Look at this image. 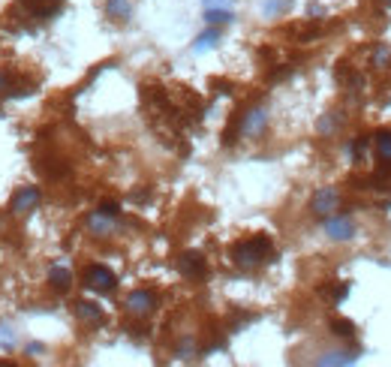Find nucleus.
Instances as JSON below:
<instances>
[{
    "mask_svg": "<svg viewBox=\"0 0 391 367\" xmlns=\"http://www.w3.org/2000/svg\"><path fill=\"white\" fill-rule=\"evenodd\" d=\"M373 67H391V48L385 45V43H380V45H373Z\"/></svg>",
    "mask_w": 391,
    "mask_h": 367,
    "instance_id": "obj_19",
    "label": "nucleus"
},
{
    "mask_svg": "<svg viewBox=\"0 0 391 367\" xmlns=\"http://www.w3.org/2000/svg\"><path fill=\"white\" fill-rule=\"evenodd\" d=\"M48 283H52L57 292H67V289L72 286V274H70L67 265H55V268L48 271Z\"/></svg>",
    "mask_w": 391,
    "mask_h": 367,
    "instance_id": "obj_12",
    "label": "nucleus"
},
{
    "mask_svg": "<svg viewBox=\"0 0 391 367\" xmlns=\"http://www.w3.org/2000/svg\"><path fill=\"white\" fill-rule=\"evenodd\" d=\"M84 286L94 289V292H115L118 277L111 268H106V265H91V268L84 271Z\"/></svg>",
    "mask_w": 391,
    "mask_h": 367,
    "instance_id": "obj_2",
    "label": "nucleus"
},
{
    "mask_svg": "<svg viewBox=\"0 0 391 367\" xmlns=\"http://www.w3.org/2000/svg\"><path fill=\"white\" fill-rule=\"evenodd\" d=\"M368 148H370V138H368V136H358L356 142L349 145V157H352V163H364V157H368Z\"/></svg>",
    "mask_w": 391,
    "mask_h": 367,
    "instance_id": "obj_16",
    "label": "nucleus"
},
{
    "mask_svg": "<svg viewBox=\"0 0 391 367\" xmlns=\"http://www.w3.org/2000/svg\"><path fill=\"white\" fill-rule=\"evenodd\" d=\"M24 352H28V356H40V352H43V344H31Z\"/></svg>",
    "mask_w": 391,
    "mask_h": 367,
    "instance_id": "obj_27",
    "label": "nucleus"
},
{
    "mask_svg": "<svg viewBox=\"0 0 391 367\" xmlns=\"http://www.w3.org/2000/svg\"><path fill=\"white\" fill-rule=\"evenodd\" d=\"M205 4V9H229L232 0H202Z\"/></svg>",
    "mask_w": 391,
    "mask_h": 367,
    "instance_id": "obj_25",
    "label": "nucleus"
},
{
    "mask_svg": "<svg viewBox=\"0 0 391 367\" xmlns=\"http://www.w3.org/2000/svg\"><path fill=\"white\" fill-rule=\"evenodd\" d=\"M382 4H385V6H391V0H382Z\"/></svg>",
    "mask_w": 391,
    "mask_h": 367,
    "instance_id": "obj_28",
    "label": "nucleus"
},
{
    "mask_svg": "<svg viewBox=\"0 0 391 367\" xmlns=\"http://www.w3.org/2000/svg\"><path fill=\"white\" fill-rule=\"evenodd\" d=\"M331 334L337 337H356V322H349V319H331Z\"/></svg>",
    "mask_w": 391,
    "mask_h": 367,
    "instance_id": "obj_18",
    "label": "nucleus"
},
{
    "mask_svg": "<svg viewBox=\"0 0 391 367\" xmlns=\"http://www.w3.org/2000/svg\"><path fill=\"white\" fill-rule=\"evenodd\" d=\"M232 262L238 268H259V265L271 262L274 259V244L268 235H253V238H244L232 247Z\"/></svg>",
    "mask_w": 391,
    "mask_h": 367,
    "instance_id": "obj_1",
    "label": "nucleus"
},
{
    "mask_svg": "<svg viewBox=\"0 0 391 367\" xmlns=\"http://www.w3.org/2000/svg\"><path fill=\"white\" fill-rule=\"evenodd\" d=\"M217 43H220V31H217V28H208L205 33H199V36H196L193 52H196V55H202V52H208V48H214Z\"/></svg>",
    "mask_w": 391,
    "mask_h": 367,
    "instance_id": "obj_13",
    "label": "nucleus"
},
{
    "mask_svg": "<svg viewBox=\"0 0 391 367\" xmlns=\"http://www.w3.org/2000/svg\"><path fill=\"white\" fill-rule=\"evenodd\" d=\"M75 313H79L82 322H91V325L103 322V307L94 305V301H79V305H75Z\"/></svg>",
    "mask_w": 391,
    "mask_h": 367,
    "instance_id": "obj_11",
    "label": "nucleus"
},
{
    "mask_svg": "<svg viewBox=\"0 0 391 367\" xmlns=\"http://www.w3.org/2000/svg\"><path fill=\"white\" fill-rule=\"evenodd\" d=\"M373 150L380 160H391V130H380L373 136Z\"/></svg>",
    "mask_w": 391,
    "mask_h": 367,
    "instance_id": "obj_15",
    "label": "nucleus"
},
{
    "mask_svg": "<svg viewBox=\"0 0 391 367\" xmlns=\"http://www.w3.org/2000/svg\"><path fill=\"white\" fill-rule=\"evenodd\" d=\"M325 235L331 238V241H349V238L356 235V223H352L346 214H331V217H325Z\"/></svg>",
    "mask_w": 391,
    "mask_h": 367,
    "instance_id": "obj_5",
    "label": "nucleus"
},
{
    "mask_svg": "<svg viewBox=\"0 0 391 367\" xmlns=\"http://www.w3.org/2000/svg\"><path fill=\"white\" fill-rule=\"evenodd\" d=\"M289 6H292V0H265V6H262V12L265 16H280V12H286Z\"/></svg>",
    "mask_w": 391,
    "mask_h": 367,
    "instance_id": "obj_20",
    "label": "nucleus"
},
{
    "mask_svg": "<svg viewBox=\"0 0 391 367\" xmlns=\"http://www.w3.org/2000/svg\"><path fill=\"white\" fill-rule=\"evenodd\" d=\"M358 361V352H352V349H343V352H325V356L316 358V364L322 367H340V364H356Z\"/></svg>",
    "mask_w": 391,
    "mask_h": 367,
    "instance_id": "obj_10",
    "label": "nucleus"
},
{
    "mask_svg": "<svg viewBox=\"0 0 391 367\" xmlns=\"http://www.w3.org/2000/svg\"><path fill=\"white\" fill-rule=\"evenodd\" d=\"M232 18H235L232 9H205V21L214 24V28H217V24H229Z\"/></svg>",
    "mask_w": 391,
    "mask_h": 367,
    "instance_id": "obj_17",
    "label": "nucleus"
},
{
    "mask_svg": "<svg viewBox=\"0 0 391 367\" xmlns=\"http://www.w3.org/2000/svg\"><path fill=\"white\" fill-rule=\"evenodd\" d=\"M328 295H331V301H334V305H340V301H343V298L349 295V283H340V286L334 289V292H328Z\"/></svg>",
    "mask_w": 391,
    "mask_h": 367,
    "instance_id": "obj_24",
    "label": "nucleus"
},
{
    "mask_svg": "<svg viewBox=\"0 0 391 367\" xmlns=\"http://www.w3.org/2000/svg\"><path fill=\"white\" fill-rule=\"evenodd\" d=\"M0 97H16L12 94V75L9 72H0Z\"/></svg>",
    "mask_w": 391,
    "mask_h": 367,
    "instance_id": "obj_23",
    "label": "nucleus"
},
{
    "mask_svg": "<svg viewBox=\"0 0 391 367\" xmlns=\"http://www.w3.org/2000/svg\"><path fill=\"white\" fill-rule=\"evenodd\" d=\"M106 12L111 18H118V21H130L133 18V6L127 4V0H106Z\"/></svg>",
    "mask_w": 391,
    "mask_h": 367,
    "instance_id": "obj_14",
    "label": "nucleus"
},
{
    "mask_svg": "<svg viewBox=\"0 0 391 367\" xmlns=\"http://www.w3.org/2000/svg\"><path fill=\"white\" fill-rule=\"evenodd\" d=\"M178 268H181L184 277H205L208 262H205V256H202V253L190 250V253H184V256L178 259Z\"/></svg>",
    "mask_w": 391,
    "mask_h": 367,
    "instance_id": "obj_8",
    "label": "nucleus"
},
{
    "mask_svg": "<svg viewBox=\"0 0 391 367\" xmlns=\"http://www.w3.org/2000/svg\"><path fill=\"white\" fill-rule=\"evenodd\" d=\"M340 205V193L334 187H322L313 193V202H310V211L316 214V217H331V211H337Z\"/></svg>",
    "mask_w": 391,
    "mask_h": 367,
    "instance_id": "obj_3",
    "label": "nucleus"
},
{
    "mask_svg": "<svg viewBox=\"0 0 391 367\" xmlns=\"http://www.w3.org/2000/svg\"><path fill=\"white\" fill-rule=\"evenodd\" d=\"M154 307H157V295L150 289H136V292L127 295V310L133 316H148Z\"/></svg>",
    "mask_w": 391,
    "mask_h": 367,
    "instance_id": "obj_7",
    "label": "nucleus"
},
{
    "mask_svg": "<svg viewBox=\"0 0 391 367\" xmlns=\"http://www.w3.org/2000/svg\"><path fill=\"white\" fill-rule=\"evenodd\" d=\"M99 211H103V214H111V217H118V214H121V205H118V202H103V205H99Z\"/></svg>",
    "mask_w": 391,
    "mask_h": 367,
    "instance_id": "obj_26",
    "label": "nucleus"
},
{
    "mask_svg": "<svg viewBox=\"0 0 391 367\" xmlns=\"http://www.w3.org/2000/svg\"><path fill=\"white\" fill-rule=\"evenodd\" d=\"M265 126H268V111L265 109H250L247 115H241V121H238V130L247 138H259L265 133Z\"/></svg>",
    "mask_w": 391,
    "mask_h": 367,
    "instance_id": "obj_4",
    "label": "nucleus"
},
{
    "mask_svg": "<svg viewBox=\"0 0 391 367\" xmlns=\"http://www.w3.org/2000/svg\"><path fill=\"white\" fill-rule=\"evenodd\" d=\"M16 346V332H12V328L6 325V322H0V349H12Z\"/></svg>",
    "mask_w": 391,
    "mask_h": 367,
    "instance_id": "obj_21",
    "label": "nucleus"
},
{
    "mask_svg": "<svg viewBox=\"0 0 391 367\" xmlns=\"http://www.w3.org/2000/svg\"><path fill=\"white\" fill-rule=\"evenodd\" d=\"M337 126H340V115H337V111H331V115H325L319 121V133H334Z\"/></svg>",
    "mask_w": 391,
    "mask_h": 367,
    "instance_id": "obj_22",
    "label": "nucleus"
},
{
    "mask_svg": "<svg viewBox=\"0 0 391 367\" xmlns=\"http://www.w3.org/2000/svg\"><path fill=\"white\" fill-rule=\"evenodd\" d=\"M40 199H43L40 187H21L16 193V199H12V214H16V217H24V214H31L36 205H40Z\"/></svg>",
    "mask_w": 391,
    "mask_h": 367,
    "instance_id": "obj_6",
    "label": "nucleus"
},
{
    "mask_svg": "<svg viewBox=\"0 0 391 367\" xmlns=\"http://www.w3.org/2000/svg\"><path fill=\"white\" fill-rule=\"evenodd\" d=\"M87 229H91L97 238H106L118 229V217H111V214H103V211H94L91 217H87Z\"/></svg>",
    "mask_w": 391,
    "mask_h": 367,
    "instance_id": "obj_9",
    "label": "nucleus"
}]
</instances>
